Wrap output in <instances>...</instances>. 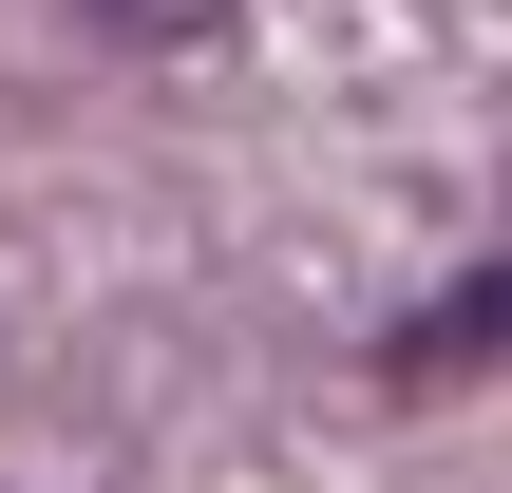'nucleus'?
<instances>
[{"instance_id": "f03ea898", "label": "nucleus", "mask_w": 512, "mask_h": 493, "mask_svg": "<svg viewBox=\"0 0 512 493\" xmlns=\"http://www.w3.org/2000/svg\"><path fill=\"white\" fill-rule=\"evenodd\" d=\"M95 19H114V38H209L228 0H95Z\"/></svg>"}, {"instance_id": "f257e3e1", "label": "nucleus", "mask_w": 512, "mask_h": 493, "mask_svg": "<svg viewBox=\"0 0 512 493\" xmlns=\"http://www.w3.org/2000/svg\"><path fill=\"white\" fill-rule=\"evenodd\" d=\"M399 361H418V380H456V361H512V247L475 266V285H437V304L399 323Z\"/></svg>"}]
</instances>
